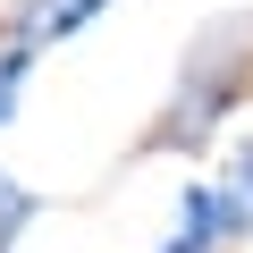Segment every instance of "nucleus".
<instances>
[{"mask_svg":"<svg viewBox=\"0 0 253 253\" xmlns=\"http://www.w3.org/2000/svg\"><path fill=\"white\" fill-rule=\"evenodd\" d=\"M236 42H253V26H211L194 51H186V76H177V93H169V110H161V126L144 135V152H203L211 135H219V118L245 101V84H253V51H236Z\"/></svg>","mask_w":253,"mask_h":253,"instance_id":"f257e3e1","label":"nucleus"},{"mask_svg":"<svg viewBox=\"0 0 253 253\" xmlns=\"http://www.w3.org/2000/svg\"><path fill=\"white\" fill-rule=\"evenodd\" d=\"M101 9H110V0H17V9H9V26H26V34L51 51V42H68V34H84Z\"/></svg>","mask_w":253,"mask_h":253,"instance_id":"f03ea898","label":"nucleus"},{"mask_svg":"<svg viewBox=\"0 0 253 253\" xmlns=\"http://www.w3.org/2000/svg\"><path fill=\"white\" fill-rule=\"evenodd\" d=\"M219 211H228V245H245V236H253V135H236V144H228Z\"/></svg>","mask_w":253,"mask_h":253,"instance_id":"7ed1b4c3","label":"nucleus"},{"mask_svg":"<svg viewBox=\"0 0 253 253\" xmlns=\"http://www.w3.org/2000/svg\"><path fill=\"white\" fill-rule=\"evenodd\" d=\"M34 59H42V42H34L26 26H0V126L17 118V93H26V76H34Z\"/></svg>","mask_w":253,"mask_h":253,"instance_id":"20e7f679","label":"nucleus"},{"mask_svg":"<svg viewBox=\"0 0 253 253\" xmlns=\"http://www.w3.org/2000/svg\"><path fill=\"white\" fill-rule=\"evenodd\" d=\"M34 219H42V194H34V186H17L9 169H0V245H17Z\"/></svg>","mask_w":253,"mask_h":253,"instance_id":"39448f33","label":"nucleus"},{"mask_svg":"<svg viewBox=\"0 0 253 253\" xmlns=\"http://www.w3.org/2000/svg\"><path fill=\"white\" fill-rule=\"evenodd\" d=\"M0 253H9V245H0Z\"/></svg>","mask_w":253,"mask_h":253,"instance_id":"423d86ee","label":"nucleus"}]
</instances>
